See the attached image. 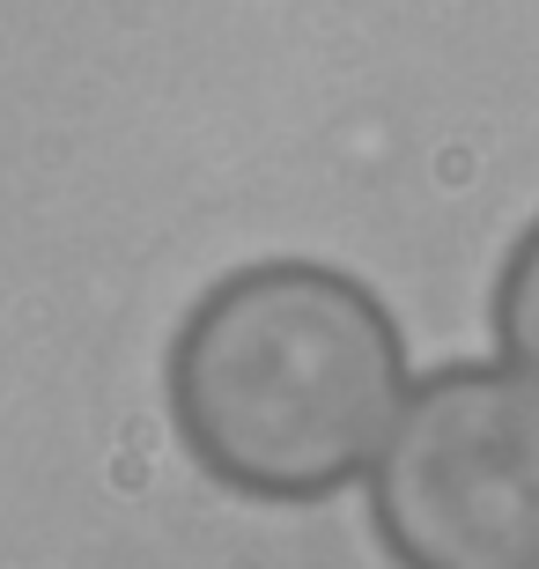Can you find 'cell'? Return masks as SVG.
<instances>
[{
	"label": "cell",
	"mask_w": 539,
	"mask_h": 569,
	"mask_svg": "<svg viewBox=\"0 0 539 569\" xmlns=\"http://www.w3.org/2000/svg\"><path fill=\"white\" fill-rule=\"evenodd\" d=\"M170 429L229 496L326 503L362 481L407 400V333L326 259H251L170 333Z\"/></svg>",
	"instance_id": "cell-1"
},
{
	"label": "cell",
	"mask_w": 539,
	"mask_h": 569,
	"mask_svg": "<svg viewBox=\"0 0 539 569\" xmlns=\"http://www.w3.org/2000/svg\"><path fill=\"white\" fill-rule=\"evenodd\" d=\"M370 526L399 569H539V378L451 362L407 385Z\"/></svg>",
	"instance_id": "cell-2"
},
{
	"label": "cell",
	"mask_w": 539,
	"mask_h": 569,
	"mask_svg": "<svg viewBox=\"0 0 539 569\" xmlns=\"http://www.w3.org/2000/svg\"><path fill=\"white\" fill-rule=\"evenodd\" d=\"M496 348L510 370L539 378V222H525V237L502 259L496 281Z\"/></svg>",
	"instance_id": "cell-3"
}]
</instances>
